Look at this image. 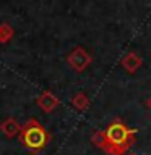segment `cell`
<instances>
[{"mask_svg": "<svg viewBox=\"0 0 151 155\" xmlns=\"http://www.w3.org/2000/svg\"><path fill=\"white\" fill-rule=\"evenodd\" d=\"M67 61L75 71H83V70H86L88 65L91 63V55L85 50V48L76 47V48H73L70 52V55L67 57Z\"/></svg>", "mask_w": 151, "mask_h": 155, "instance_id": "obj_3", "label": "cell"}, {"mask_svg": "<svg viewBox=\"0 0 151 155\" xmlns=\"http://www.w3.org/2000/svg\"><path fill=\"white\" fill-rule=\"evenodd\" d=\"M72 104L76 110L85 111V110H88V107H90V99H88V95L83 94V92H76V94L72 97Z\"/></svg>", "mask_w": 151, "mask_h": 155, "instance_id": "obj_8", "label": "cell"}, {"mask_svg": "<svg viewBox=\"0 0 151 155\" xmlns=\"http://www.w3.org/2000/svg\"><path fill=\"white\" fill-rule=\"evenodd\" d=\"M21 129H23V126L19 124L15 118H7L5 121H2V124H0V131L10 139L15 137V136H19Z\"/></svg>", "mask_w": 151, "mask_h": 155, "instance_id": "obj_6", "label": "cell"}, {"mask_svg": "<svg viewBox=\"0 0 151 155\" xmlns=\"http://www.w3.org/2000/svg\"><path fill=\"white\" fill-rule=\"evenodd\" d=\"M120 63L128 73H135L140 68V65H141V58L136 55L135 52H130V53H127V55L122 58Z\"/></svg>", "mask_w": 151, "mask_h": 155, "instance_id": "obj_7", "label": "cell"}, {"mask_svg": "<svg viewBox=\"0 0 151 155\" xmlns=\"http://www.w3.org/2000/svg\"><path fill=\"white\" fill-rule=\"evenodd\" d=\"M13 36V29L10 24H0V42L5 44V42H8L10 39H12Z\"/></svg>", "mask_w": 151, "mask_h": 155, "instance_id": "obj_9", "label": "cell"}, {"mask_svg": "<svg viewBox=\"0 0 151 155\" xmlns=\"http://www.w3.org/2000/svg\"><path fill=\"white\" fill-rule=\"evenodd\" d=\"M104 131H106V136L109 139V142L119 150L120 155H124L136 140V129L128 128L125 123H122L119 120L111 123Z\"/></svg>", "mask_w": 151, "mask_h": 155, "instance_id": "obj_2", "label": "cell"}, {"mask_svg": "<svg viewBox=\"0 0 151 155\" xmlns=\"http://www.w3.org/2000/svg\"><path fill=\"white\" fill-rule=\"evenodd\" d=\"M91 142L94 144L96 147H99L102 152H106L107 155H120L119 150L109 142V139H107V136H106V131H96V133L91 136Z\"/></svg>", "mask_w": 151, "mask_h": 155, "instance_id": "obj_4", "label": "cell"}, {"mask_svg": "<svg viewBox=\"0 0 151 155\" xmlns=\"http://www.w3.org/2000/svg\"><path fill=\"white\" fill-rule=\"evenodd\" d=\"M146 107H148V108L151 110V95L148 97V99H146Z\"/></svg>", "mask_w": 151, "mask_h": 155, "instance_id": "obj_10", "label": "cell"}, {"mask_svg": "<svg viewBox=\"0 0 151 155\" xmlns=\"http://www.w3.org/2000/svg\"><path fill=\"white\" fill-rule=\"evenodd\" d=\"M36 102H37V107H39V108H41L42 111H46V113H51V111H54V110L58 107V104H60V100H58L51 91H44L42 94L37 97Z\"/></svg>", "mask_w": 151, "mask_h": 155, "instance_id": "obj_5", "label": "cell"}, {"mask_svg": "<svg viewBox=\"0 0 151 155\" xmlns=\"http://www.w3.org/2000/svg\"><path fill=\"white\" fill-rule=\"evenodd\" d=\"M128 155H136V153H128Z\"/></svg>", "mask_w": 151, "mask_h": 155, "instance_id": "obj_11", "label": "cell"}, {"mask_svg": "<svg viewBox=\"0 0 151 155\" xmlns=\"http://www.w3.org/2000/svg\"><path fill=\"white\" fill-rule=\"evenodd\" d=\"M51 134L44 129V126H41L36 120H28L23 124V129L19 133V140L26 149L33 150V152H39L47 145Z\"/></svg>", "mask_w": 151, "mask_h": 155, "instance_id": "obj_1", "label": "cell"}]
</instances>
